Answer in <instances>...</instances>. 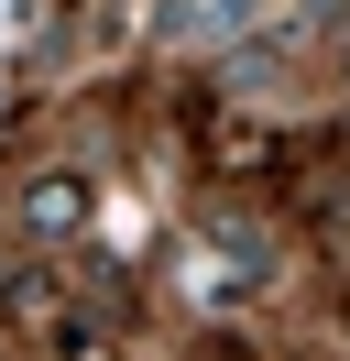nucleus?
Listing matches in <instances>:
<instances>
[{
    "label": "nucleus",
    "instance_id": "f257e3e1",
    "mask_svg": "<svg viewBox=\"0 0 350 361\" xmlns=\"http://www.w3.org/2000/svg\"><path fill=\"white\" fill-rule=\"evenodd\" d=\"M77 219H88V186H77V176H33V197H22V230H33V241H66Z\"/></svg>",
    "mask_w": 350,
    "mask_h": 361
}]
</instances>
